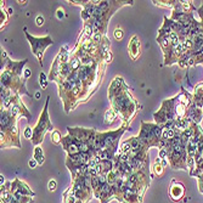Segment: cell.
Returning a JSON list of instances; mask_svg holds the SVG:
<instances>
[{
    "label": "cell",
    "instance_id": "cell-1",
    "mask_svg": "<svg viewBox=\"0 0 203 203\" xmlns=\"http://www.w3.org/2000/svg\"><path fill=\"white\" fill-rule=\"evenodd\" d=\"M27 37H28V39L30 40V44L33 45L34 52L38 55V57H39V60H40V62H42L43 50H44L45 48H46L49 44H52L51 39H50L49 37H46V38H45V40H44V43H43V44H40V42H43V39H35V38H33V37H30L29 34H27Z\"/></svg>",
    "mask_w": 203,
    "mask_h": 203
},
{
    "label": "cell",
    "instance_id": "cell-2",
    "mask_svg": "<svg viewBox=\"0 0 203 203\" xmlns=\"http://www.w3.org/2000/svg\"><path fill=\"white\" fill-rule=\"evenodd\" d=\"M184 194H185L184 185L175 181V180L171 182V186H170V197L174 201H179V200H181V197L184 196Z\"/></svg>",
    "mask_w": 203,
    "mask_h": 203
},
{
    "label": "cell",
    "instance_id": "cell-3",
    "mask_svg": "<svg viewBox=\"0 0 203 203\" xmlns=\"http://www.w3.org/2000/svg\"><path fill=\"white\" fill-rule=\"evenodd\" d=\"M34 159H37L38 163H43V162H44V156H43V152H42V150H40L39 147H37V149H35Z\"/></svg>",
    "mask_w": 203,
    "mask_h": 203
},
{
    "label": "cell",
    "instance_id": "cell-4",
    "mask_svg": "<svg viewBox=\"0 0 203 203\" xmlns=\"http://www.w3.org/2000/svg\"><path fill=\"white\" fill-rule=\"evenodd\" d=\"M114 117H116V114H114L113 111H107V112H106V123L112 122L114 119Z\"/></svg>",
    "mask_w": 203,
    "mask_h": 203
},
{
    "label": "cell",
    "instance_id": "cell-5",
    "mask_svg": "<svg viewBox=\"0 0 203 203\" xmlns=\"http://www.w3.org/2000/svg\"><path fill=\"white\" fill-rule=\"evenodd\" d=\"M58 58L61 60V62H66L67 61V58H68V55H67V52L65 51V49H62V51H61V54H60V56H58Z\"/></svg>",
    "mask_w": 203,
    "mask_h": 203
},
{
    "label": "cell",
    "instance_id": "cell-6",
    "mask_svg": "<svg viewBox=\"0 0 203 203\" xmlns=\"http://www.w3.org/2000/svg\"><path fill=\"white\" fill-rule=\"evenodd\" d=\"M40 85H42L43 89H45V88H46V85H48V82H46V79H45V74L44 73L40 74Z\"/></svg>",
    "mask_w": 203,
    "mask_h": 203
},
{
    "label": "cell",
    "instance_id": "cell-7",
    "mask_svg": "<svg viewBox=\"0 0 203 203\" xmlns=\"http://www.w3.org/2000/svg\"><path fill=\"white\" fill-rule=\"evenodd\" d=\"M84 32H85V35H91V33L94 32L93 26H90L89 23H87V24H85V28H84Z\"/></svg>",
    "mask_w": 203,
    "mask_h": 203
},
{
    "label": "cell",
    "instance_id": "cell-8",
    "mask_svg": "<svg viewBox=\"0 0 203 203\" xmlns=\"http://www.w3.org/2000/svg\"><path fill=\"white\" fill-rule=\"evenodd\" d=\"M56 186H57V184H56V181H55V180H50L49 181L48 187H49L50 191H55V190H56Z\"/></svg>",
    "mask_w": 203,
    "mask_h": 203
},
{
    "label": "cell",
    "instance_id": "cell-9",
    "mask_svg": "<svg viewBox=\"0 0 203 203\" xmlns=\"http://www.w3.org/2000/svg\"><path fill=\"white\" fill-rule=\"evenodd\" d=\"M52 139H54V143H55V144H58V143H60V141H61V136H60L58 131H54Z\"/></svg>",
    "mask_w": 203,
    "mask_h": 203
},
{
    "label": "cell",
    "instance_id": "cell-10",
    "mask_svg": "<svg viewBox=\"0 0 203 203\" xmlns=\"http://www.w3.org/2000/svg\"><path fill=\"white\" fill-rule=\"evenodd\" d=\"M114 37H116L117 40H119V39L123 38V32H122V29H118V28H117V29L114 30Z\"/></svg>",
    "mask_w": 203,
    "mask_h": 203
},
{
    "label": "cell",
    "instance_id": "cell-11",
    "mask_svg": "<svg viewBox=\"0 0 203 203\" xmlns=\"http://www.w3.org/2000/svg\"><path fill=\"white\" fill-rule=\"evenodd\" d=\"M155 171H156V174H158V175H162V173H163V168H162V165L159 164H155Z\"/></svg>",
    "mask_w": 203,
    "mask_h": 203
},
{
    "label": "cell",
    "instance_id": "cell-12",
    "mask_svg": "<svg viewBox=\"0 0 203 203\" xmlns=\"http://www.w3.org/2000/svg\"><path fill=\"white\" fill-rule=\"evenodd\" d=\"M79 65H80V61H79L78 58H74V60L72 61V65H71V67H72L73 69H77V68L79 67Z\"/></svg>",
    "mask_w": 203,
    "mask_h": 203
},
{
    "label": "cell",
    "instance_id": "cell-13",
    "mask_svg": "<svg viewBox=\"0 0 203 203\" xmlns=\"http://www.w3.org/2000/svg\"><path fill=\"white\" fill-rule=\"evenodd\" d=\"M37 164H38V162H37V159H30L29 162H28V165L30 167V168H35L37 167Z\"/></svg>",
    "mask_w": 203,
    "mask_h": 203
},
{
    "label": "cell",
    "instance_id": "cell-14",
    "mask_svg": "<svg viewBox=\"0 0 203 203\" xmlns=\"http://www.w3.org/2000/svg\"><path fill=\"white\" fill-rule=\"evenodd\" d=\"M168 156V152H167V150H161L159 151V158H165V157Z\"/></svg>",
    "mask_w": 203,
    "mask_h": 203
},
{
    "label": "cell",
    "instance_id": "cell-15",
    "mask_svg": "<svg viewBox=\"0 0 203 203\" xmlns=\"http://www.w3.org/2000/svg\"><path fill=\"white\" fill-rule=\"evenodd\" d=\"M24 136L28 139V138H30L32 136V129L30 128H26V130H24Z\"/></svg>",
    "mask_w": 203,
    "mask_h": 203
},
{
    "label": "cell",
    "instance_id": "cell-16",
    "mask_svg": "<svg viewBox=\"0 0 203 203\" xmlns=\"http://www.w3.org/2000/svg\"><path fill=\"white\" fill-rule=\"evenodd\" d=\"M56 16H57V18H63V17H65V13H63V10H62V9H58V10H57Z\"/></svg>",
    "mask_w": 203,
    "mask_h": 203
},
{
    "label": "cell",
    "instance_id": "cell-17",
    "mask_svg": "<svg viewBox=\"0 0 203 203\" xmlns=\"http://www.w3.org/2000/svg\"><path fill=\"white\" fill-rule=\"evenodd\" d=\"M43 24H44V18L42 17V16H38L37 17V26H43Z\"/></svg>",
    "mask_w": 203,
    "mask_h": 203
},
{
    "label": "cell",
    "instance_id": "cell-18",
    "mask_svg": "<svg viewBox=\"0 0 203 203\" xmlns=\"http://www.w3.org/2000/svg\"><path fill=\"white\" fill-rule=\"evenodd\" d=\"M18 112H19V110H18L17 106H13V107L11 108V114H12V116H16Z\"/></svg>",
    "mask_w": 203,
    "mask_h": 203
},
{
    "label": "cell",
    "instance_id": "cell-19",
    "mask_svg": "<svg viewBox=\"0 0 203 203\" xmlns=\"http://www.w3.org/2000/svg\"><path fill=\"white\" fill-rule=\"evenodd\" d=\"M94 39H95V42H99V40L101 39V35H100L99 33H96V34H95V37H94Z\"/></svg>",
    "mask_w": 203,
    "mask_h": 203
},
{
    "label": "cell",
    "instance_id": "cell-20",
    "mask_svg": "<svg viewBox=\"0 0 203 203\" xmlns=\"http://www.w3.org/2000/svg\"><path fill=\"white\" fill-rule=\"evenodd\" d=\"M24 75H26V77H29V75H30V71H29V69L24 71Z\"/></svg>",
    "mask_w": 203,
    "mask_h": 203
},
{
    "label": "cell",
    "instance_id": "cell-21",
    "mask_svg": "<svg viewBox=\"0 0 203 203\" xmlns=\"http://www.w3.org/2000/svg\"><path fill=\"white\" fill-rule=\"evenodd\" d=\"M167 164H168V162H167L165 159L162 161V167H167Z\"/></svg>",
    "mask_w": 203,
    "mask_h": 203
},
{
    "label": "cell",
    "instance_id": "cell-22",
    "mask_svg": "<svg viewBox=\"0 0 203 203\" xmlns=\"http://www.w3.org/2000/svg\"><path fill=\"white\" fill-rule=\"evenodd\" d=\"M3 182H4V176L0 175V185H1V186H3Z\"/></svg>",
    "mask_w": 203,
    "mask_h": 203
},
{
    "label": "cell",
    "instance_id": "cell-23",
    "mask_svg": "<svg viewBox=\"0 0 203 203\" xmlns=\"http://www.w3.org/2000/svg\"><path fill=\"white\" fill-rule=\"evenodd\" d=\"M202 113H203V110H202Z\"/></svg>",
    "mask_w": 203,
    "mask_h": 203
}]
</instances>
